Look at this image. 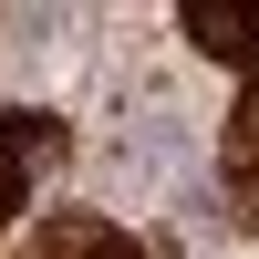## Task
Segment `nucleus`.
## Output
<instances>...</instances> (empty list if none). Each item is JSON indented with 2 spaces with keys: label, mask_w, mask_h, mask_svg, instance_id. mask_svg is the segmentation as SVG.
I'll return each instance as SVG.
<instances>
[{
  "label": "nucleus",
  "mask_w": 259,
  "mask_h": 259,
  "mask_svg": "<svg viewBox=\"0 0 259 259\" xmlns=\"http://www.w3.org/2000/svg\"><path fill=\"white\" fill-rule=\"evenodd\" d=\"M228 207L259 228V83H239L228 104Z\"/></svg>",
  "instance_id": "nucleus-1"
},
{
  "label": "nucleus",
  "mask_w": 259,
  "mask_h": 259,
  "mask_svg": "<svg viewBox=\"0 0 259 259\" xmlns=\"http://www.w3.org/2000/svg\"><path fill=\"white\" fill-rule=\"evenodd\" d=\"M104 259H135V249H124V239H114V249H104Z\"/></svg>",
  "instance_id": "nucleus-5"
},
{
  "label": "nucleus",
  "mask_w": 259,
  "mask_h": 259,
  "mask_svg": "<svg viewBox=\"0 0 259 259\" xmlns=\"http://www.w3.org/2000/svg\"><path fill=\"white\" fill-rule=\"evenodd\" d=\"M187 41L218 52V62H249V52H259V11H218V0H197V11H187Z\"/></svg>",
  "instance_id": "nucleus-3"
},
{
  "label": "nucleus",
  "mask_w": 259,
  "mask_h": 259,
  "mask_svg": "<svg viewBox=\"0 0 259 259\" xmlns=\"http://www.w3.org/2000/svg\"><path fill=\"white\" fill-rule=\"evenodd\" d=\"M11 218H21V177L0 166V228H11Z\"/></svg>",
  "instance_id": "nucleus-4"
},
{
  "label": "nucleus",
  "mask_w": 259,
  "mask_h": 259,
  "mask_svg": "<svg viewBox=\"0 0 259 259\" xmlns=\"http://www.w3.org/2000/svg\"><path fill=\"white\" fill-rule=\"evenodd\" d=\"M62 145H73V135H62L52 114H11V124H0V166H11L21 187H31L41 166H62Z\"/></svg>",
  "instance_id": "nucleus-2"
}]
</instances>
